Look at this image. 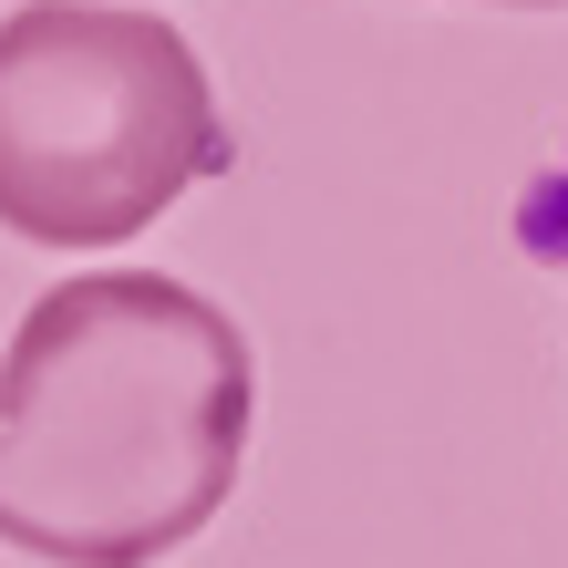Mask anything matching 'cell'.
I'll return each instance as SVG.
<instances>
[{
	"mask_svg": "<svg viewBox=\"0 0 568 568\" xmlns=\"http://www.w3.org/2000/svg\"><path fill=\"white\" fill-rule=\"evenodd\" d=\"M248 331L155 270L52 280L0 352V538L52 568H155L239 496Z\"/></svg>",
	"mask_w": 568,
	"mask_h": 568,
	"instance_id": "cell-1",
	"label": "cell"
},
{
	"mask_svg": "<svg viewBox=\"0 0 568 568\" xmlns=\"http://www.w3.org/2000/svg\"><path fill=\"white\" fill-rule=\"evenodd\" d=\"M507 11H558V0H507Z\"/></svg>",
	"mask_w": 568,
	"mask_h": 568,
	"instance_id": "cell-3",
	"label": "cell"
},
{
	"mask_svg": "<svg viewBox=\"0 0 568 568\" xmlns=\"http://www.w3.org/2000/svg\"><path fill=\"white\" fill-rule=\"evenodd\" d=\"M227 165L186 31L104 0H21L0 21V227L31 248H114Z\"/></svg>",
	"mask_w": 568,
	"mask_h": 568,
	"instance_id": "cell-2",
	"label": "cell"
}]
</instances>
